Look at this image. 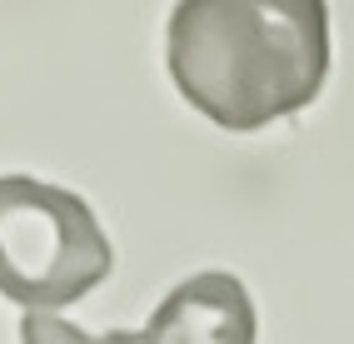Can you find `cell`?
<instances>
[{
    "instance_id": "cell-2",
    "label": "cell",
    "mask_w": 354,
    "mask_h": 344,
    "mask_svg": "<svg viewBox=\"0 0 354 344\" xmlns=\"http://www.w3.org/2000/svg\"><path fill=\"white\" fill-rule=\"evenodd\" d=\"M115 265L95 210L60 185L0 175V294L26 314L85 300Z\"/></svg>"
},
{
    "instance_id": "cell-4",
    "label": "cell",
    "mask_w": 354,
    "mask_h": 344,
    "mask_svg": "<svg viewBox=\"0 0 354 344\" xmlns=\"http://www.w3.org/2000/svg\"><path fill=\"white\" fill-rule=\"evenodd\" d=\"M20 344H105V339L75 329L60 314H26L20 319Z\"/></svg>"
},
{
    "instance_id": "cell-1",
    "label": "cell",
    "mask_w": 354,
    "mask_h": 344,
    "mask_svg": "<svg viewBox=\"0 0 354 344\" xmlns=\"http://www.w3.org/2000/svg\"><path fill=\"white\" fill-rule=\"evenodd\" d=\"M170 80L220 130H265L329 75L324 0H180L165 30Z\"/></svg>"
},
{
    "instance_id": "cell-3",
    "label": "cell",
    "mask_w": 354,
    "mask_h": 344,
    "mask_svg": "<svg viewBox=\"0 0 354 344\" xmlns=\"http://www.w3.org/2000/svg\"><path fill=\"white\" fill-rule=\"evenodd\" d=\"M135 344H254V305L234 274L205 269L165 294Z\"/></svg>"
}]
</instances>
